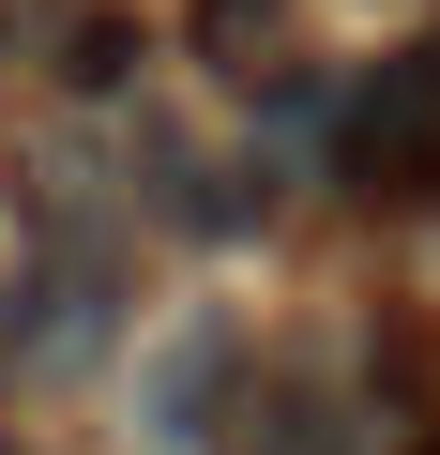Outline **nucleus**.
<instances>
[{
	"label": "nucleus",
	"mask_w": 440,
	"mask_h": 455,
	"mask_svg": "<svg viewBox=\"0 0 440 455\" xmlns=\"http://www.w3.org/2000/svg\"><path fill=\"white\" fill-rule=\"evenodd\" d=\"M349 182H440V46H395L364 92H349Z\"/></svg>",
	"instance_id": "f257e3e1"
},
{
	"label": "nucleus",
	"mask_w": 440,
	"mask_h": 455,
	"mask_svg": "<svg viewBox=\"0 0 440 455\" xmlns=\"http://www.w3.org/2000/svg\"><path fill=\"white\" fill-rule=\"evenodd\" d=\"M259 31H274V0H197V46H212V61H244Z\"/></svg>",
	"instance_id": "f03ea898"
},
{
	"label": "nucleus",
	"mask_w": 440,
	"mask_h": 455,
	"mask_svg": "<svg viewBox=\"0 0 440 455\" xmlns=\"http://www.w3.org/2000/svg\"><path fill=\"white\" fill-rule=\"evenodd\" d=\"M410 455H440V440H410Z\"/></svg>",
	"instance_id": "7ed1b4c3"
},
{
	"label": "nucleus",
	"mask_w": 440,
	"mask_h": 455,
	"mask_svg": "<svg viewBox=\"0 0 440 455\" xmlns=\"http://www.w3.org/2000/svg\"><path fill=\"white\" fill-rule=\"evenodd\" d=\"M0 455H16V440H0Z\"/></svg>",
	"instance_id": "20e7f679"
}]
</instances>
